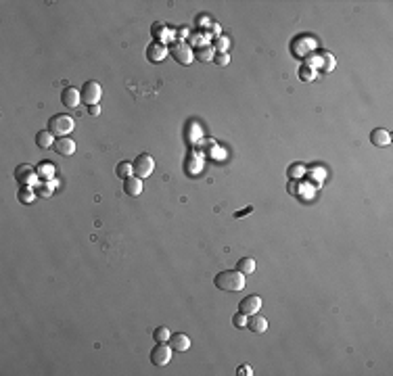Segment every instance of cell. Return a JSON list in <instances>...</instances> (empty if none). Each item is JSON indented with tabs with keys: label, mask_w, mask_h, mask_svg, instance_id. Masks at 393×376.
<instances>
[{
	"label": "cell",
	"mask_w": 393,
	"mask_h": 376,
	"mask_svg": "<svg viewBox=\"0 0 393 376\" xmlns=\"http://www.w3.org/2000/svg\"><path fill=\"white\" fill-rule=\"evenodd\" d=\"M214 284L220 288V291L226 293H239L245 288V274H241L239 270H226L216 274Z\"/></svg>",
	"instance_id": "cell-1"
},
{
	"label": "cell",
	"mask_w": 393,
	"mask_h": 376,
	"mask_svg": "<svg viewBox=\"0 0 393 376\" xmlns=\"http://www.w3.org/2000/svg\"><path fill=\"white\" fill-rule=\"evenodd\" d=\"M74 128H75V121H74L72 115H54L49 119V132L57 138L72 134Z\"/></svg>",
	"instance_id": "cell-2"
},
{
	"label": "cell",
	"mask_w": 393,
	"mask_h": 376,
	"mask_svg": "<svg viewBox=\"0 0 393 376\" xmlns=\"http://www.w3.org/2000/svg\"><path fill=\"white\" fill-rule=\"evenodd\" d=\"M80 96H82V103H84V105H88V107L98 105V103H100V96H103V88H100L98 82H92V80H90V82H86V84L82 86Z\"/></svg>",
	"instance_id": "cell-3"
},
{
	"label": "cell",
	"mask_w": 393,
	"mask_h": 376,
	"mask_svg": "<svg viewBox=\"0 0 393 376\" xmlns=\"http://www.w3.org/2000/svg\"><path fill=\"white\" fill-rule=\"evenodd\" d=\"M132 167H134V176L136 178H140V180H145V178H148L153 174V169H155V161H153V157L151 155H138L136 159H134V163H132Z\"/></svg>",
	"instance_id": "cell-4"
},
{
	"label": "cell",
	"mask_w": 393,
	"mask_h": 376,
	"mask_svg": "<svg viewBox=\"0 0 393 376\" xmlns=\"http://www.w3.org/2000/svg\"><path fill=\"white\" fill-rule=\"evenodd\" d=\"M172 351L174 349L170 347V343H157L155 347L151 349V362L155 366H159V368L168 366L170 359H172Z\"/></svg>",
	"instance_id": "cell-5"
},
{
	"label": "cell",
	"mask_w": 393,
	"mask_h": 376,
	"mask_svg": "<svg viewBox=\"0 0 393 376\" xmlns=\"http://www.w3.org/2000/svg\"><path fill=\"white\" fill-rule=\"evenodd\" d=\"M170 52H172V57H174V59L180 63V65H191L193 59H195L191 46H188V44H182V42H176V44L170 48Z\"/></svg>",
	"instance_id": "cell-6"
},
{
	"label": "cell",
	"mask_w": 393,
	"mask_h": 376,
	"mask_svg": "<svg viewBox=\"0 0 393 376\" xmlns=\"http://www.w3.org/2000/svg\"><path fill=\"white\" fill-rule=\"evenodd\" d=\"M262 305H264V301H262V297L259 295H247L245 299L239 303V311H243L245 316H253V313L259 311Z\"/></svg>",
	"instance_id": "cell-7"
},
{
	"label": "cell",
	"mask_w": 393,
	"mask_h": 376,
	"mask_svg": "<svg viewBox=\"0 0 393 376\" xmlns=\"http://www.w3.org/2000/svg\"><path fill=\"white\" fill-rule=\"evenodd\" d=\"M15 178H17V182H19L21 186H29V184L36 182L38 171L31 167V165H19L17 171H15Z\"/></svg>",
	"instance_id": "cell-8"
},
{
	"label": "cell",
	"mask_w": 393,
	"mask_h": 376,
	"mask_svg": "<svg viewBox=\"0 0 393 376\" xmlns=\"http://www.w3.org/2000/svg\"><path fill=\"white\" fill-rule=\"evenodd\" d=\"M54 151H57V155H63V157H72L75 153V142L72 138L63 136V138H57L54 140Z\"/></svg>",
	"instance_id": "cell-9"
},
{
	"label": "cell",
	"mask_w": 393,
	"mask_h": 376,
	"mask_svg": "<svg viewBox=\"0 0 393 376\" xmlns=\"http://www.w3.org/2000/svg\"><path fill=\"white\" fill-rule=\"evenodd\" d=\"M166 57H168V48H166V46H163L161 42H153V44L147 46V59H148V61L159 63V61H163Z\"/></svg>",
	"instance_id": "cell-10"
},
{
	"label": "cell",
	"mask_w": 393,
	"mask_h": 376,
	"mask_svg": "<svg viewBox=\"0 0 393 376\" xmlns=\"http://www.w3.org/2000/svg\"><path fill=\"white\" fill-rule=\"evenodd\" d=\"M314 48H316V40H312V38H308V36L297 38V42H293V52L297 54V57H303V54H308Z\"/></svg>",
	"instance_id": "cell-11"
},
{
	"label": "cell",
	"mask_w": 393,
	"mask_h": 376,
	"mask_svg": "<svg viewBox=\"0 0 393 376\" xmlns=\"http://www.w3.org/2000/svg\"><path fill=\"white\" fill-rule=\"evenodd\" d=\"M168 343H170V347L174 351H188L191 349V339H188V334H184V332L172 334Z\"/></svg>",
	"instance_id": "cell-12"
},
{
	"label": "cell",
	"mask_w": 393,
	"mask_h": 376,
	"mask_svg": "<svg viewBox=\"0 0 393 376\" xmlns=\"http://www.w3.org/2000/svg\"><path fill=\"white\" fill-rule=\"evenodd\" d=\"M61 100H63V105H65V107L75 109L77 105H80V100H82L80 90H77V88H65V90H63V94H61Z\"/></svg>",
	"instance_id": "cell-13"
},
{
	"label": "cell",
	"mask_w": 393,
	"mask_h": 376,
	"mask_svg": "<svg viewBox=\"0 0 393 376\" xmlns=\"http://www.w3.org/2000/svg\"><path fill=\"white\" fill-rule=\"evenodd\" d=\"M123 192L130 194V197H138V194L143 192V180L136 178V176L128 178V180L123 182Z\"/></svg>",
	"instance_id": "cell-14"
},
{
	"label": "cell",
	"mask_w": 393,
	"mask_h": 376,
	"mask_svg": "<svg viewBox=\"0 0 393 376\" xmlns=\"http://www.w3.org/2000/svg\"><path fill=\"white\" fill-rule=\"evenodd\" d=\"M247 326H249V330H251V332L262 334V332H266V328H268V320H266L264 316H257V313H253V316L249 318Z\"/></svg>",
	"instance_id": "cell-15"
},
{
	"label": "cell",
	"mask_w": 393,
	"mask_h": 376,
	"mask_svg": "<svg viewBox=\"0 0 393 376\" xmlns=\"http://www.w3.org/2000/svg\"><path fill=\"white\" fill-rule=\"evenodd\" d=\"M370 140H372V144L374 146H389L391 144V134L387 130H372V134H370Z\"/></svg>",
	"instance_id": "cell-16"
},
{
	"label": "cell",
	"mask_w": 393,
	"mask_h": 376,
	"mask_svg": "<svg viewBox=\"0 0 393 376\" xmlns=\"http://www.w3.org/2000/svg\"><path fill=\"white\" fill-rule=\"evenodd\" d=\"M36 144L46 151V148L54 146V136L50 134L49 130H42V132H38V134H36Z\"/></svg>",
	"instance_id": "cell-17"
},
{
	"label": "cell",
	"mask_w": 393,
	"mask_h": 376,
	"mask_svg": "<svg viewBox=\"0 0 393 376\" xmlns=\"http://www.w3.org/2000/svg\"><path fill=\"white\" fill-rule=\"evenodd\" d=\"M115 174L120 178H123V180H128V178L134 176V167H132L130 161H120L117 163V167H115Z\"/></svg>",
	"instance_id": "cell-18"
},
{
	"label": "cell",
	"mask_w": 393,
	"mask_h": 376,
	"mask_svg": "<svg viewBox=\"0 0 393 376\" xmlns=\"http://www.w3.org/2000/svg\"><path fill=\"white\" fill-rule=\"evenodd\" d=\"M237 270L241 274H245V276H249V274L255 272V259H251V257H243V259H239V263H237Z\"/></svg>",
	"instance_id": "cell-19"
},
{
	"label": "cell",
	"mask_w": 393,
	"mask_h": 376,
	"mask_svg": "<svg viewBox=\"0 0 393 376\" xmlns=\"http://www.w3.org/2000/svg\"><path fill=\"white\" fill-rule=\"evenodd\" d=\"M17 199H19V203H23V205H31V203H34V199H36V192L31 190V188L23 186V188H19Z\"/></svg>",
	"instance_id": "cell-20"
},
{
	"label": "cell",
	"mask_w": 393,
	"mask_h": 376,
	"mask_svg": "<svg viewBox=\"0 0 393 376\" xmlns=\"http://www.w3.org/2000/svg\"><path fill=\"white\" fill-rule=\"evenodd\" d=\"M36 171H38V178H42V180H52L54 178V165L52 163H40V165L36 167Z\"/></svg>",
	"instance_id": "cell-21"
},
{
	"label": "cell",
	"mask_w": 393,
	"mask_h": 376,
	"mask_svg": "<svg viewBox=\"0 0 393 376\" xmlns=\"http://www.w3.org/2000/svg\"><path fill=\"white\" fill-rule=\"evenodd\" d=\"M170 336H172V332L168 330V326H157L155 332H153V339H155L157 343H168Z\"/></svg>",
	"instance_id": "cell-22"
},
{
	"label": "cell",
	"mask_w": 393,
	"mask_h": 376,
	"mask_svg": "<svg viewBox=\"0 0 393 376\" xmlns=\"http://www.w3.org/2000/svg\"><path fill=\"white\" fill-rule=\"evenodd\" d=\"M247 322H249V320H247V316L243 311H239V313H234V316H232V324L237 326V328H247Z\"/></svg>",
	"instance_id": "cell-23"
},
{
	"label": "cell",
	"mask_w": 393,
	"mask_h": 376,
	"mask_svg": "<svg viewBox=\"0 0 393 376\" xmlns=\"http://www.w3.org/2000/svg\"><path fill=\"white\" fill-rule=\"evenodd\" d=\"M196 59H199V61H211V59H214V50L207 48V46H203V48L196 50Z\"/></svg>",
	"instance_id": "cell-24"
},
{
	"label": "cell",
	"mask_w": 393,
	"mask_h": 376,
	"mask_svg": "<svg viewBox=\"0 0 393 376\" xmlns=\"http://www.w3.org/2000/svg\"><path fill=\"white\" fill-rule=\"evenodd\" d=\"M214 63H216V65H220V67H226L228 63H230V54L218 52V54H214Z\"/></svg>",
	"instance_id": "cell-25"
},
{
	"label": "cell",
	"mask_w": 393,
	"mask_h": 376,
	"mask_svg": "<svg viewBox=\"0 0 393 376\" xmlns=\"http://www.w3.org/2000/svg\"><path fill=\"white\" fill-rule=\"evenodd\" d=\"M299 77H301V80H305V82H312L314 77H316V71H312V67L303 65V67H301V71H299Z\"/></svg>",
	"instance_id": "cell-26"
},
{
	"label": "cell",
	"mask_w": 393,
	"mask_h": 376,
	"mask_svg": "<svg viewBox=\"0 0 393 376\" xmlns=\"http://www.w3.org/2000/svg\"><path fill=\"white\" fill-rule=\"evenodd\" d=\"M163 36H166V25H163V23H155V25H153V38L161 40Z\"/></svg>",
	"instance_id": "cell-27"
},
{
	"label": "cell",
	"mask_w": 393,
	"mask_h": 376,
	"mask_svg": "<svg viewBox=\"0 0 393 376\" xmlns=\"http://www.w3.org/2000/svg\"><path fill=\"white\" fill-rule=\"evenodd\" d=\"M216 48L220 50V52H226V48H228V38H224V36H220L218 40H216Z\"/></svg>",
	"instance_id": "cell-28"
},
{
	"label": "cell",
	"mask_w": 393,
	"mask_h": 376,
	"mask_svg": "<svg viewBox=\"0 0 393 376\" xmlns=\"http://www.w3.org/2000/svg\"><path fill=\"white\" fill-rule=\"evenodd\" d=\"M237 374H239V376H245V374H247V376H251V374H253V370H251L249 366H241L239 370H237Z\"/></svg>",
	"instance_id": "cell-29"
},
{
	"label": "cell",
	"mask_w": 393,
	"mask_h": 376,
	"mask_svg": "<svg viewBox=\"0 0 393 376\" xmlns=\"http://www.w3.org/2000/svg\"><path fill=\"white\" fill-rule=\"evenodd\" d=\"M36 194H38V197H50V194H52V190H50V188H46V186H42V188H40V190H38Z\"/></svg>",
	"instance_id": "cell-30"
},
{
	"label": "cell",
	"mask_w": 393,
	"mask_h": 376,
	"mask_svg": "<svg viewBox=\"0 0 393 376\" xmlns=\"http://www.w3.org/2000/svg\"><path fill=\"white\" fill-rule=\"evenodd\" d=\"M88 113H90L92 117H98V115H100V107H98V105H92V107H88Z\"/></svg>",
	"instance_id": "cell-31"
},
{
	"label": "cell",
	"mask_w": 393,
	"mask_h": 376,
	"mask_svg": "<svg viewBox=\"0 0 393 376\" xmlns=\"http://www.w3.org/2000/svg\"><path fill=\"white\" fill-rule=\"evenodd\" d=\"M251 211H253V207H247V209H243V211H237V213H234V217H243V215L251 213Z\"/></svg>",
	"instance_id": "cell-32"
}]
</instances>
